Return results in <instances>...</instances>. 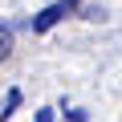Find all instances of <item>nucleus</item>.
<instances>
[{
  "mask_svg": "<svg viewBox=\"0 0 122 122\" xmlns=\"http://www.w3.org/2000/svg\"><path fill=\"white\" fill-rule=\"evenodd\" d=\"M61 16H65V4H53V8H45V12L33 20V29H37V33H45V29H49V25H57Z\"/></svg>",
  "mask_w": 122,
  "mask_h": 122,
  "instance_id": "nucleus-1",
  "label": "nucleus"
},
{
  "mask_svg": "<svg viewBox=\"0 0 122 122\" xmlns=\"http://www.w3.org/2000/svg\"><path fill=\"white\" fill-rule=\"evenodd\" d=\"M20 106V90H8L4 94V102H0V122H4V118H12V110Z\"/></svg>",
  "mask_w": 122,
  "mask_h": 122,
  "instance_id": "nucleus-2",
  "label": "nucleus"
},
{
  "mask_svg": "<svg viewBox=\"0 0 122 122\" xmlns=\"http://www.w3.org/2000/svg\"><path fill=\"white\" fill-rule=\"evenodd\" d=\"M8 53H12V33H8L4 25H0V61H4Z\"/></svg>",
  "mask_w": 122,
  "mask_h": 122,
  "instance_id": "nucleus-3",
  "label": "nucleus"
},
{
  "mask_svg": "<svg viewBox=\"0 0 122 122\" xmlns=\"http://www.w3.org/2000/svg\"><path fill=\"white\" fill-rule=\"evenodd\" d=\"M33 122H53V110H37V118Z\"/></svg>",
  "mask_w": 122,
  "mask_h": 122,
  "instance_id": "nucleus-4",
  "label": "nucleus"
}]
</instances>
